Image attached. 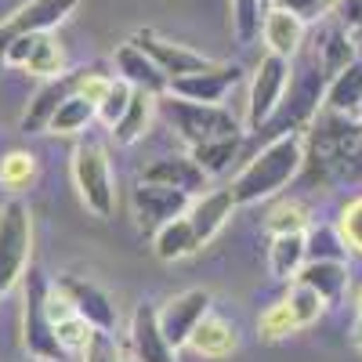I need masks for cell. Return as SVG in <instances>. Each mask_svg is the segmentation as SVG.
<instances>
[{"label":"cell","mask_w":362,"mask_h":362,"mask_svg":"<svg viewBox=\"0 0 362 362\" xmlns=\"http://www.w3.org/2000/svg\"><path fill=\"white\" fill-rule=\"evenodd\" d=\"M300 163H305V138H300V131L276 134L228 185L235 206L261 203L268 196H276L279 189H286V181L300 170Z\"/></svg>","instance_id":"cell-1"},{"label":"cell","mask_w":362,"mask_h":362,"mask_svg":"<svg viewBox=\"0 0 362 362\" xmlns=\"http://www.w3.org/2000/svg\"><path fill=\"white\" fill-rule=\"evenodd\" d=\"M112 76L102 73V66H83V69H69V73H58V76H47V83L33 95L29 109L22 112V131L37 134V131H47V119L51 112L62 105L69 95H87L90 102L102 98V90L109 87Z\"/></svg>","instance_id":"cell-2"},{"label":"cell","mask_w":362,"mask_h":362,"mask_svg":"<svg viewBox=\"0 0 362 362\" xmlns=\"http://www.w3.org/2000/svg\"><path fill=\"white\" fill-rule=\"evenodd\" d=\"M326 76L329 73L322 69V58L319 54H308L305 62H300V69L290 76L279 109L272 112V119H268L261 131H272V138L286 134V131H300V124H305V119L319 109V98H326Z\"/></svg>","instance_id":"cell-3"},{"label":"cell","mask_w":362,"mask_h":362,"mask_svg":"<svg viewBox=\"0 0 362 362\" xmlns=\"http://www.w3.org/2000/svg\"><path fill=\"white\" fill-rule=\"evenodd\" d=\"M33 257V214L22 199L0 206V297L15 290Z\"/></svg>","instance_id":"cell-4"},{"label":"cell","mask_w":362,"mask_h":362,"mask_svg":"<svg viewBox=\"0 0 362 362\" xmlns=\"http://www.w3.org/2000/svg\"><path fill=\"white\" fill-rule=\"evenodd\" d=\"M25 293H22V341L29 358H47V362H62L66 351L54 337V326L47 315V279L29 264L25 268Z\"/></svg>","instance_id":"cell-5"},{"label":"cell","mask_w":362,"mask_h":362,"mask_svg":"<svg viewBox=\"0 0 362 362\" xmlns=\"http://www.w3.org/2000/svg\"><path fill=\"white\" fill-rule=\"evenodd\" d=\"M163 95H167L163 98L167 119L189 145H199V141H210V138H225V134H239V119L221 102H189V98L170 95V90H163Z\"/></svg>","instance_id":"cell-6"},{"label":"cell","mask_w":362,"mask_h":362,"mask_svg":"<svg viewBox=\"0 0 362 362\" xmlns=\"http://www.w3.org/2000/svg\"><path fill=\"white\" fill-rule=\"evenodd\" d=\"M73 181L83 206L95 218H109L116 210V185H112V167L98 141H83L73 153Z\"/></svg>","instance_id":"cell-7"},{"label":"cell","mask_w":362,"mask_h":362,"mask_svg":"<svg viewBox=\"0 0 362 362\" xmlns=\"http://www.w3.org/2000/svg\"><path fill=\"white\" fill-rule=\"evenodd\" d=\"M286 83H290V58L268 51L257 62L254 80H250V102H247V127L250 131H261L272 119V112L279 109V102L286 95Z\"/></svg>","instance_id":"cell-8"},{"label":"cell","mask_w":362,"mask_h":362,"mask_svg":"<svg viewBox=\"0 0 362 362\" xmlns=\"http://www.w3.org/2000/svg\"><path fill=\"white\" fill-rule=\"evenodd\" d=\"M80 0H25V4L0 22V66H4V47L22 37V33H51L54 25H62Z\"/></svg>","instance_id":"cell-9"},{"label":"cell","mask_w":362,"mask_h":362,"mask_svg":"<svg viewBox=\"0 0 362 362\" xmlns=\"http://www.w3.org/2000/svg\"><path fill=\"white\" fill-rule=\"evenodd\" d=\"M189 203H192L189 192H181V189H174V185H160V181H145V177L138 181V189H134V196H131V206H134L138 225H141V228H153V232H156L163 221L185 214Z\"/></svg>","instance_id":"cell-10"},{"label":"cell","mask_w":362,"mask_h":362,"mask_svg":"<svg viewBox=\"0 0 362 362\" xmlns=\"http://www.w3.org/2000/svg\"><path fill=\"white\" fill-rule=\"evenodd\" d=\"M58 290H62V297L73 305V312L95 329H116V305L112 297L90 279H80V276H58L54 283Z\"/></svg>","instance_id":"cell-11"},{"label":"cell","mask_w":362,"mask_h":362,"mask_svg":"<svg viewBox=\"0 0 362 362\" xmlns=\"http://www.w3.org/2000/svg\"><path fill=\"white\" fill-rule=\"evenodd\" d=\"M206 312H210V293L206 290H185V293L170 297L163 308H156L160 329H163V337L170 341V348H185L189 337H192V329H196V322Z\"/></svg>","instance_id":"cell-12"},{"label":"cell","mask_w":362,"mask_h":362,"mask_svg":"<svg viewBox=\"0 0 362 362\" xmlns=\"http://www.w3.org/2000/svg\"><path fill=\"white\" fill-rule=\"evenodd\" d=\"M4 66H18L37 76H58L62 73V47L51 33H22L4 47Z\"/></svg>","instance_id":"cell-13"},{"label":"cell","mask_w":362,"mask_h":362,"mask_svg":"<svg viewBox=\"0 0 362 362\" xmlns=\"http://www.w3.org/2000/svg\"><path fill=\"white\" fill-rule=\"evenodd\" d=\"M131 40L167 73V80H177V76H185V73H196V69H206V66H210L206 54H199V51H192V47H185V44H177V40L160 37L156 29H138Z\"/></svg>","instance_id":"cell-14"},{"label":"cell","mask_w":362,"mask_h":362,"mask_svg":"<svg viewBox=\"0 0 362 362\" xmlns=\"http://www.w3.org/2000/svg\"><path fill=\"white\" fill-rule=\"evenodd\" d=\"M239 69L235 62H225V66H214L210 62L206 69H196V73H185V76H177L170 80V95L177 98H189V102H221L228 90L239 83Z\"/></svg>","instance_id":"cell-15"},{"label":"cell","mask_w":362,"mask_h":362,"mask_svg":"<svg viewBox=\"0 0 362 362\" xmlns=\"http://www.w3.org/2000/svg\"><path fill=\"white\" fill-rule=\"evenodd\" d=\"M131 348L138 355V362H177V348H170V341L160 329V315L153 305H138L131 315Z\"/></svg>","instance_id":"cell-16"},{"label":"cell","mask_w":362,"mask_h":362,"mask_svg":"<svg viewBox=\"0 0 362 362\" xmlns=\"http://www.w3.org/2000/svg\"><path fill=\"white\" fill-rule=\"evenodd\" d=\"M116 76L127 80V83L138 87V90H153V95H163V90L170 87L167 73H163L134 40H127V44L116 47Z\"/></svg>","instance_id":"cell-17"},{"label":"cell","mask_w":362,"mask_h":362,"mask_svg":"<svg viewBox=\"0 0 362 362\" xmlns=\"http://www.w3.org/2000/svg\"><path fill=\"white\" fill-rule=\"evenodd\" d=\"M232 210H235L232 192H228V189H214V192L196 196V199L189 203V210H185V218L192 221L199 243H210V239L225 228V221L232 218Z\"/></svg>","instance_id":"cell-18"},{"label":"cell","mask_w":362,"mask_h":362,"mask_svg":"<svg viewBox=\"0 0 362 362\" xmlns=\"http://www.w3.org/2000/svg\"><path fill=\"white\" fill-rule=\"evenodd\" d=\"M141 177L145 181H160V185H174V189L189 192V196H199L210 174L185 153V156H160L156 163H148L141 170Z\"/></svg>","instance_id":"cell-19"},{"label":"cell","mask_w":362,"mask_h":362,"mask_svg":"<svg viewBox=\"0 0 362 362\" xmlns=\"http://www.w3.org/2000/svg\"><path fill=\"white\" fill-rule=\"evenodd\" d=\"M293 279L305 283V286H312V290L326 300V305H341V297H344V290H348V261H329V257L305 261Z\"/></svg>","instance_id":"cell-20"},{"label":"cell","mask_w":362,"mask_h":362,"mask_svg":"<svg viewBox=\"0 0 362 362\" xmlns=\"http://www.w3.org/2000/svg\"><path fill=\"white\" fill-rule=\"evenodd\" d=\"M261 37H264L272 54L293 58L300 51V40H305V22H300L293 11L272 4V11H264V22H261Z\"/></svg>","instance_id":"cell-21"},{"label":"cell","mask_w":362,"mask_h":362,"mask_svg":"<svg viewBox=\"0 0 362 362\" xmlns=\"http://www.w3.org/2000/svg\"><path fill=\"white\" fill-rule=\"evenodd\" d=\"M199 235L192 228V221L185 214H177L170 221H163L156 232H153V250L160 261H181V257H192L199 250Z\"/></svg>","instance_id":"cell-22"},{"label":"cell","mask_w":362,"mask_h":362,"mask_svg":"<svg viewBox=\"0 0 362 362\" xmlns=\"http://www.w3.org/2000/svg\"><path fill=\"white\" fill-rule=\"evenodd\" d=\"M308 261V239L305 232H272V247H268V272L276 279H293L300 264Z\"/></svg>","instance_id":"cell-23"},{"label":"cell","mask_w":362,"mask_h":362,"mask_svg":"<svg viewBox=\"0 0 362 362\" xmlns=\"http://www.w3.org/2000/svg\"><path fill=\"white\" fill-rule=\"evenodd\" d=\"M189 348H192L196 355H203V358H225V355L235 348V326L225 322V319L214 315V312H206V315L196 322V329H192Z\"/></svg>","instance_id":"cell-24"},{"label":"cell","mask_w":362,"mask_h":362,"mask_svg":"<svg viewBox=\"0 0 362 362\" xmlns=\"http://www.w3.org/2000/svg\"><path fill=\"white\" fill-rule=\"evenodd\" d=\"M153 105H156V95L153 90H138L131 95V105L124 109V116L112 124V134L119 145H134L145 131H148V119H153Z\"/></svg>","instance_id":"cell-25"},{"label":"cell","mask_w":362,"mask_h":362,"mask_svg":"<svg viewBox=\"0 0 362 362\" xmlns=\"http://www.w3.org/2000/svg\"><path fill=\"white\" fill-rule=\"evenodd\" d=\"M98 116V102H90L87 95H69L47 119L51 134H80L90 127V119Z\"/></svg>","instance_id":"cell-26"},{"label":"cell","mask_w":362,"mask_h":362,"mask_svg":"<svg viewBox=\"0 0 362 362\" xmlns=\"http://www.w3.org/2000/svg\"><path fill=\"white\" fill-rule=\"evenodd\" d=\"M326 102H329V109H337V112L358 109V102H362V58H355V62H348L341 73L329 76Z\"/></svg>","instance_id":"cell-27"},{"label":"cell","mask_w":362,"mask_h":362,"mask_svg":"<svg viewBox=\"0 0 362 362\" xmlns=\"http://www.w3.org/2000/svg\"><path fill=\"white\" fill-rule=\"evenodd\" d=\"M189 156L206 170V174H221L232 167V160L239 156V134H225V138H210L199 145H189Z\"/></svg>","instance_id":"cell-28"},{"label":"cell","mask_w":362,"mask_h":362,"mask_svg":"<svg viewBox=\"0 0 362 362\" xmlns=\"http://www.w3.org/2000/svg\"><path fill=\"white\" fill-rule=\"evenodd\" d=\"M283 300H286V308L293 312V319H297V326H300V329L312 326V322H319V315L326 312V300H322L312 286L297 283V279H293V286H290V293H286Z\"/></svg>","instance_id":"cell-29"},{"label":"cell","mask_w":362,"mask_h":362,"mask_svg":"<svg viewBox=\"0 0 362 362\" xmlns=\"http://www.w3.org/2000/svg\"><path fill=\"white\" fill-rule=\"evenodd\" d=\"M261 0H232V29H235V40L239 44H254L261 37Z\"/></svg>","instance_id":"cell-30"},{"label":"cell","mask_w":362,"mask_h":362,"mask_svg":"<svg viewBox=\"0 0 362 362\" xmlns=\"http://www.w3.org/2000/svg\"><path fill=\"white\" fill-rule=\"evenodd\" d=\"M322 69L334 76V73H341L348 62H355V47H351V33H348V25H341V29H334L326 40H322Z\"/></svg>","instance_id":"cell-31"},{"label":"cell","mask_w":362,"mask_h":362,"mask_svg":"<svg viewBox=\"0 0 362 362\" xmlns=\"http://www.w3.org/2000/svg\"><path fill=\"white\" fill-rule=\"evenodd\" d=\"M131 95H134V87L127 83V80H119V76H112L109 80V87L102 90V98H98V119L102 124H116L119 116H124V109L131 105Z\"/></svg>","instance_id":"cell-32"},{"label":"cell","mask_w":362,"mask_h":362,"mask_svg":"<svg viewBox=\"0 0 362 362\" xmlns=\"http://www.w3.org/2000/svg\"><path fill=\"white\" fill-rule=\"evenodd\" d=\"M305 239H308V261H315V257L348 261V247H344L341 232H334V228H312V232H305Z\"/></svg>","instance_id":"cell-33"},{"label":"cell","mask_w":362,"mask_h":362,"mask_svg":"<svg viewBox=\"0 0 362 362\" xmlns=\"http://www.w3.org/2000/svg\"><path fill=\"white\" fill-rule=\"evenodd\" d=\"M33 174H37V160L29 153H8L0 160V185L8 189H25L33 181Z\"/></svg>","instance_id":"cell-34"},{"label":"cell","mask_w":362,"mask_h":362,"mask_svg":"<svg viewBox=\"0 0 362 362\" xmlns=\"http://www.w3.org/2000/svg\"><path fill=\"white\" fill-rule=\"evenodd\" d=\"M257 329H261V337H264V341H283V337H290L293 329H300V326H297L293 312L286 308V300H279V305H272V308L261 315Z\"/></svg>","instance_id":"cell-35"},{"label":"cell","mask_w":362,"mask_h":362,"mask_svg":"<svg viewBox=\"0 0 362 362\" xmlns=\"http://www.w3.org/2000/svg\"><path fill=\"white\" fill-rule=\"evenodd\" d=\"M83 362H124V351H119L112 329H95L87 341V348L80 351Z\"/></svg>","instance_id":"cell-36"},{"label":"cell","mask_w":362,"mask_h":362,"mask_svg":"<svg viewBox=\"0 0 362 362\" xmlns=\"http://www.w3.org/2000/svg\"><path fill=\"white\" fill-rule=\"evenodd\" d=\"M341 239H344V247L348 250H355V254H362V196L358 199H351L344 210H341Z\"/></svg>","instance_id":"cell-37"},{"label":"cell","mask_w":362,"mask_h":362,"mask_svg":"<svg viewBox=\"0 0 362 362\" xmlns=\"http://www.w3.org/2000/svg\"><path fill=\"white\" fill-rule=\"evenodd\" d=\"M276 8H286V11H293L300 22H319V18H326L329 11H334L341 0H272Z\"/></svg>","instance_id":"cell-38"},{"label":"cell","mask_w":362,"mask_h":362,"mask_svg":"<svg viewBox=\"0 0 362 362\" xmlns=\"http://www.w3.org/2000/svg\"><path fill=\"white\" fill-rule=\"evenodd\" d=\"M305 225H308V218L297 203H283L276 214L268 218V232H305Z\"/></svg>","instance_id":"cell-39"},{"label":"cell","mask_w":362,"mask_h":362,"mask_svg":"<svg viewBox=\"0 0 362 362\" xmlns=\"http://www.w3.org/2000/svg\"><path fill=\"white\" fill-rule=\"evenodd\" d=\"M341 18L344 25H362V0H341Z\"/></svg>","instance_id":"cell-40"},{"label":"cell","mask_w":362,"mask_h":362,"mask_svg":"<svg viewBox=\"0 0 362 362\" xmlns=\"http://www.w3.org/2000/svg\"><path fill=\"white\" fill-rule=\"evenodd\" d=\"M351 344L362 351V315H358V319H355V326H351Z\"/></svg>","instance_id":"cell-41"},{"label":"cell","mask_w":362,"mask_h":362,"mask_svg":"<svg viewBox=\"0 0 362 362\" xmlns=\"http://www.w3.org/2000/svg\"><path fill=\"white\" fill-rule=\"evenodd\" d=\"M355 308H358V315H362V290L355 293Z\"/></svg>","instance_id":"cell-42"},{"label":"cell","mask_w":362,"mask_h":362,"mask_svg":"<svg viewBox=\"0 0 362 362\" xmlns=\"http://www.w3.org/2000/svg\"><path fill=\"white\" fill-rule=\"evenodd\" d=\"M355 112H358V116H362V102H358V109H355Z\"/></svg>","instance_id":"cell-43"},{"label":"cell","mask_w":362,"mask_h":362,"mask_svg":"<svg viewBox=\"0 0 362 362\" xmlns=\"http://www.w3.org/2000/svg\"><path fill=\"white\" fill-rule=\"evenodd\" d=\"M33 362H47V358H33Z\"/></svg>","instance_id":"cell-44"}]
</instances>
